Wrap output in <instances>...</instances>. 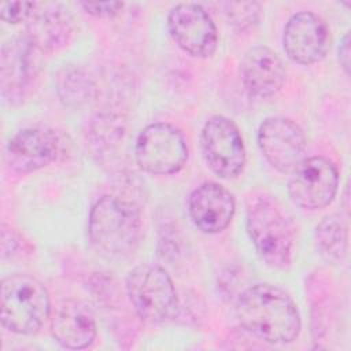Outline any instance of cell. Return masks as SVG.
<instances>
[{"label":"cell","mask_w":351,"mask_h":351,"mask_svg":"<svg viewBox=\"0 0 351 351\" xmlns=\"http://www.w3.org/2000/svg\"><path fill=\"white\" fill-rule=\"evenodd\" d=\"M236 313L244 329L271 344L291 343L300 332L296 304L285 291L271 284L247 288L237 300Z\"/></svg>","instance_id":"obj_1"},{"label":"cell","mask_w":351,"mask_h":351,"mask_svg":"<svg viewBox=\"0 0 351 351\" xmlns=\"http://www.w3.org/2000/svg\"><path fill=\"white\" fill-rule=\"evenodd\" d=\"M143 230L140 208L130 200L104 195L90 208L89 241L106 259L121 261L133 255L143 240Z\"/></svg>","instance_id":"obj_2"},{"label":"cell","mask_w":351,"mask_h":351,"mask_svg":"<svg viewBox=\"0 0 351 351\" xmlns=\"http://www.w3.org/2000/svg\"><path fill=\"white\" fill-rule=\"evenodd\" d=\"M47 287L33 276L11 274L0 287V318L3 326L16 335H34L51 317Z\"/></svg>","instance_id":"obj_3"},{"label":"cell","mask_w":351,"mask_h":351,"mask_svg":"<svg viewBox=\"0 0 351 351\" xmlns=\"http://www.w3.org/2000/svg\"><path fill=\"white\" fill-rule=\"evenodd\" d=\"M245 223L261 259L273 269L289 267L293 252V232L281 210L267 199H255L248 206Z\"/></svg>","instance_id":"obj_4"},{"label":"cell","mask_w":351,"mask_h":351,"mask_svg":"<svg viewBox=\"0 0 351 351\" xmlns=\"http://www.w3.org/2000/svg\"><path fill=\"white\" fill-rule=\"evenodd\" d=\"M126 292L136 314L148 324H160L177 308V292L165 269L152 263L133 267L126 277Z\"/></svg>","instance_id":"obj_5"},{"label":"cell","mask_w":351,"mask_h":351,"mask_svg":"<svg viewBox=\"0 0 351 351\" xmlns=\"http://www.w3.org/2000/svg\"><path fill=\"white\" fill-rule=\"evenodd\" d=\"M137 165L154 176L178 173L188 159V144L182 132L171 123L147 125L137 136L134 145Z\"/></svg>","instance_id":"obj_6"},{"label":"cell","mask_w":351,"mask_h":351,"mask_svg":"<svg viewBox=\"0 0 351 351\" xmlns=\"http://www.w3.org/2000/svg\"><path fill=\"white\" fill-rule=\"evenodd\" d=\"M200 147L203 158L214 174L225 180L241 174L245 165V148L232 119L223 115L210 117L200 133Z\"/></svg>","instance_id":"obj_7"},{"label":"cell","mask_w":351,"mask_h":351,"mask_svg":"<svg viewBox=\"0 0 351 351\" xmlns=\"http://www.w3.org/2000/svg\"><path fill=\"white\" fill-rule=\"evenodd\" d=\"M288 192L292 202L304 210H321L337 193L339 171L325 156L303 158L291 171Z\"/></svg>","instance_id":"obj_8"},{"label":"cell","mask_w":351,"mask_h":351,"mask_svg":"<svg viewBox=\"0 0 351 351\" xmlns=\"http://www.w3.org/2000/svg\"><path fill=\"white\" fill-rule=\"evenodd\" d=\"M171 38L186 53L208 58L215 52L218 34L207 10L197 3H180L167 15Z\"/></svg>","instance_id":"obj_9"},{"label":"cell","mask_w":351,"mask_h":351,"mask_svg":"<svg viewBox=\"0 0 351 351\" xmlns=\"http://www.w3.org/2000/svg\"><path fill=\"white\" fill-rule=\"evenodd\" d=\"M37 51L23 37H12L1 47L0 88L10 104H19L27 96L37 74Z\"/></svg>","instance_id":"obj_10"},{"label":"cell","mask_w":351,"mask_h":351,"mask_svg":"<svg viewBox=\"0 0 351 351\" xmlns=\"http://www.w3.org/2000/svg\"><path fill=\"white\" fill-rule=\"evenodd\" d=\"M258 145L266 160L278 171L289 173L303 158L306 137L289 118H266L258 129Z\"/></svg>","instance_id":"obj_11"},{"label":"cell","mask_w":351,"mask_h":351,"mask_svg":"<svg viewBox=\"0 0 351 351\" xmlns=\"http://www.w3.org/2000/svg\"><path fill=\"white\" fill-rule=\"evenodd\" d=\"M329 33L326 22L319 15L311 11L296 12L284 27V51L299 64H314L328 52Z\"/></svg>","instance_id":"obj_12"},{"label":"cell","mask_w":351,"mask_h":351,"mask_svg":"<svg viewBox=\"0 0 351 351\" xmlns=\"http://www.w3.org/2000/svg\"><path fill=\"white\" fill-rule=\"evenodd\" d=\"M60 143L53 130L47 128H25L8 141L5 156L8 165L26 174L52 163L59 154Z\"/></svg>","instance_id":"obj_13"},{"label":"cell","mask_w":351,"mask_h":351,"mask_svg":"<svg viewBox=\"0 0 351 351\" xmlns=\"http://www.w3.org/2000/svg\"><path fill=\"white\" fill-rule=\"evenodd\" d=\"M192 222L204 233L215 234L225 230L236 211V202L223 185L207 181L192 191L188 200Z\"/></svg>","instance_id":"obj_14"},{"label":"cell","mask_w":351,"mask_h":351,"mask_svg":"<svg viewBox=\"0 0 351 351\" xmlns=\"http://www.w3.org/2000/svg\"><path fill=\"white\" fill-rule=\"evenodd\" d=\"M244 88L256 97H270L285 84L287 70L281 58L270 48L258 45L250 48L240 63Z\"/></svg>","instance_id":"obj_15"},{"label":"cell","mask_w":351,"mask_h":351,"mask_svg":"<svg viewBox=\"0 0 351 351\" xmlns=\"http://www.w3.org/2000/svg\"><path fill=\"white\" fill-rule=\"evenodd\" d=\"M51 332L63 347L81 350L96 339V321L88 304L78 300H63L51 311Z\"/></svg>","instance_id":"obj_16"},{"label":"cell","mask_w":351,"mask_h":351,"mask_svg":"<svg viewBox=\"0 0 351 351\" xmlns=\"http://www.w3.org/2000/svg\"><path fill=\"white\" fill-rule=\"evenodd\" d=\"M73 33V18L62 4H37L27 19L26 38L40 52L63 47Z\"/></svg>","instance_id":"obj_17"},{"label":"cell","mask_w":351,"mask_h":351,"mask_svg":"<svg viewBox=\"0 0 351 351\" xmlns=\"http://www.w3.org/2000/svg\"><path fill=\"white\" fill-rule=\"evenodd\" d=\"M319 254L330 262H341L348 248V228L340 214H330L322 218L314 232Z\"/></svg>","instance_id":"obj_18"},{"label":"cell","mask_w":351,"mask_h":351,"mask_svg":"<svg viewBox=\"0 0 351 351\" xmlns=\"http://www.w3.org/2000/svg\"><path fill=\"white\" fill-rule=\"evenodd\" d=\"M95 93V84L90 77L77 67H64L58 75V95L69 107H78Z\"/></svg>","instance_id":"obj_19"},{"label":"cell","mask_w":351,"mask_h":351,"mask_svg":"<svg viewBox=\"0 0 351 351\" xmlns=\"http://www.w3.org/2000/svg\"><path fill=\"white\" fill-rule=\"evenodd\" d=\"M219 7L222 8V12L229 21V23L240 30L250 29L258 23L261 7L255 1H228L221 3Z\"/></svg>","instance_id":"obj_20"},{"label":"cell","mask_w":351,"mask_h":351,"mask_svg":"<svg viewBox=\"0 0 351 351\" xmlns=\"http://www.w3.org/2000/svg\"><path fill=\"white\" fill-rule=\"evenodd\" d=\"M37 3L33 1H8L0 4V16L7 23H19L29 19L36 10Z\"/></svg>","instance_id":"obj_21"},{"label":"cell","mask_w":351,"mask_h":351,"mask_svg":"<svg viewBox=\"0 0 351 351\" xmlns=\"http://www.w3.org/2000/svg\"><path fill=\"white\" fill-rule=\"evenodd\" d=\"M81 7L85 12L99 16V18H110L117 15L122 8L123 3L119 1H106V3H81Z\"/></svg>","instance_id":"obj_22"},{"label":"cell","mask_w":351,"mask_h":351,"mask_svg":"<svg viewBox=\"0 0 351 351\" xmlns=\"http://www.w3.org/2000/svg\"><path fill=\"white\" fill-rule=\"evenodd\" d=\"M339 62L344 73H350V33L347 32L339 47Z\"/></svg>","instance_id":"obj_23"}]
</instances>
